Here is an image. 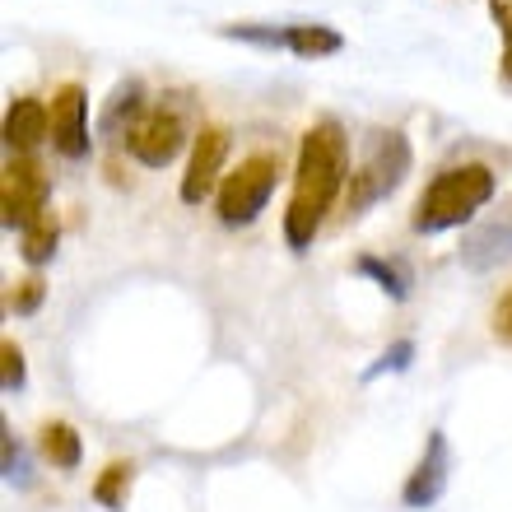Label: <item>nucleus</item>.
Here are the masks:
<instances>
[{"label": "nucleus", "instance_id": "nucleus-4", "mask_svg": "<svg viewBox=\"0 0 512 512\" xmlns=\"http://www.w3.org/2000/svg\"><path fill=\"white\" fill-rule=\"evenodd\" d=\"M280 173H284L280 149H252V154H247L233 173H224V182H219V196H215L219 224H229V229L252 224V219L266 210Z\"/></svg>", "mask_w": 512, "mask_h": 512}, {"label": "nucleus", "instance_id": "nucleus-21", "mask_svg": "<svg viewBox=\"0 0 512 512\" xmlns=\"http://www.w3.org/2000/svg\"><path fill=\"white\" fill-rule=\"evenodd\" d=\"M42 298H47V284H42V275H28V280H19L10 289V312H19V317H28V312H38L42 308Z\"/></svg>", "mask_w": 512, "mask_h": 512}, {"label": "nucleus", "instance_id": "nucleus-12", "mask_svg": "<svg viewBox=\"0 0 512 512\" xmlns=\"http://www.w3.org/2000/svg\"><path fill=\"white\" fill-rule=\"evenodd\" d=\"M145 84L140 80H122L117 89L108 94V103H103V117H98V135L108 140V145H117V140H131V131L140 126V117H145Z\"/></svg>", "mask_w": 512, "mask_h": 512}, {"label": "nucleus", "instance_id": "nucleus-16", "mask_svg": "<svg viewBox=\"0 0 512 512\" xmlns=\"http://www.w3.org/2000/svg\"><path fill=\"white\" fill-rule=\"evenodd\" d=\"M56 243H61V219H56V210H47L42 219H33L24 229V243H19V252H24L28 266H47L56 256Z\"/></svg>", "mask_w": 512, "mask_h": 512}, {"label": "nucleus", "instance_id": "nucleus-10", "mask_svg": "<svg viewBox=\"0 0 512 512\" xmlns=\"http://www.w3.org/2000/svg\"><path fill=\"white\" fill-rule=\"evenodd\" d=\"M447 480H452V447H447L443 429H433L429 443H424V457L415 461V471L401 489L405 508H433L447 494Z\"/></svg>", "mask_w": 512, "mask_h": 512}, {"label": "nucleus", "instance_id": "nucleus-13", "mask_svg": "<svg viewBox=\"0 0 512 512\" xmlns=\"http://www.w3.org/2000/svg\"><path fill=\"white\" fill-rule=\"evenodd\" d=\"M38 447L56 471H75V466L84 461L80 433H75V424H66V419H47V424L38 429Z\"/></svg>", "mask_w": 512, "mask_h": 512}, {"label": "nucleus", "instance_id": "nucleus-19", "mask_svg": "<svg viewBox=\"0 0 512 512\" xmlns=\"http://www.w3.org/2000/svg\"><path fill=\"white\" fill-rule=\"evenodd\" d=\"M224 38L233 42H252V47H266V52H280L284 38H289V28H275V24H229L219 28Z\"/></svg>", "mask_w": 512, "mask_h": 512}, {"label": "nucleus", "instance_id": "nucleus-9", "mask_svg": "<svg viewBox=\"0 0 512 512\" xmlns=\"http://www.w3.org/2000/svg\"><path fill=\"white\" fill-rule=\"evenodd\" d=\"M89 94L84 84L66 80L52 94V149L61 159H84L89 154Z\"/></svg>", "mask_w": 512, "mask_h": 512}, {"label": "nucleus", "instance_id": "nucleus-8", "mask_svg": "<svg viewBox=\"0 0 512 512\" xmlns=\"http://www.w3.org/2000/svg\"><path fill=\"white\" fill-rule=\"evenodd\" d=\"M461 266L475 270V275H485V270H499L503 261H512V196L494 210L489 219H480L457 247Z\"/></svg>", "mask_w": 512, "mask_h": 512}, {"label": "nucleus", "instance_id": "nucleus-3", "mask_svg": "<svg viewBox=\"0 0 512 512\" xmlns=\"http://www.w3.org/2000/svg\"><path fill=\"white\" fill-rule=\"evenodd\" d=\"M410 168H415L410 135L396 131V126L373 131L364 145V159H359V168H354L350 182H345V215H364V210H373L378 201L396 196L401 182L410 177Z\"/></svg>", "mask_w": 512, "mask_h": 512}, {"label": "nucleus", "instance_id": "nucleus-22", "mask_svg": "<svg viewBox=\"0 0 512 512\" xmlns=\"http://www.w3.org/2000/svg\"><path fill=\"white\" fill-rule=\"evenodd\" d=\"M0 466H5V485H28V457H24V447L14 443V433L5 429V438H0Z\"/></svg>", "mask_w": 512, "mask_h": 512}, {"label": "nucleus", "instance_id": "nucleus-14", "mask_svg": "<svg viewBox=\"0 0 512 512\" xmlns=\"http://www.w3.org/2000/svg\"><path fill=\"white\" fill-rule=\"evenodd\" d=\"M345 47L331 24H289V38H284V52H294L298 61H322V56H336Z\"/></svg>", "mask_w": 512, "mask_h": 512}, {"label": "nucleus", "instance_id": "nucleus-1", "mask_svg": "<svg viewBox=\"0 0 512 512\" xmlns=\"http://www.w3.org/2000/svg\"><path fill=\"white\" fill-rule=\"evenodd\" d=\"M350 135L336 117H317L298 140L294 163V191H289V210H284V243L294 252H308L312 238L322 233L326 215L345 201V182H350Z\"/></svg>", "mask_w": 512, "mask_h": 512}, {"label": "nucleus", "instance_id": "nucleus-20", "mask_svg": "<svg viewBox=\"0 0 512 512\" xmlns=\"http://www.w3.org/2000/svg\"><path fill=\"white\" fill-rule=\"evenodd\" d=\"M24 382H28L24 350H19L14 340H5V345H0V387L14 396V391H24Z\"/></svg>", "mask_w": 512, "mask_h": 512}, {"label": "nucleus", "instance_id": "nucleus-2", "mask_svg": "<svg viewBox=\"0 0 512 512\" xmlns=\"http://www.w3.org/2000/svg\"><path fill=\"white\" fill-rule=\"evenodd\" d=\"M494 191H499V177L489 163H452L443 173L433 177L424 196L415 201V215H410V229L433 238V233H447V229H461V224H471L489 201H494Z\"/></svg>", "mask_w": 512, "mask_h": 512}, {"label": "nucleus", "instance_id": "nucleus-7", "mask_svg": "<svg viewBox=\"0 0 512 512\" xmlns=\"http://www.w3.org/2000/svg\"><path fill=\"white\" fill-rule=\"evenodd\" d=\"M229 131L224 126H201L196 140H191V159H187V173H182V187L177 196L187 205H201L210 196H219V182H224V163H229Z\"/></svg>", "mask_w": 512, "mask_h": 512}, {"label": "nucleus", "instance_id": "nucleus-11", "mask_svg": "<svg viewBox=\"0 0 512 512\" xmlns=\"http://www.w3.org/2000/svg\"><path fill=\"white\" fill-rule=\"evenodd\" d=\"M42 140H52V108L42 98H14L5 108V145H10V154H33Z\"/></svg>", "mask_w": 512, "mask_h": 512}, {"label": "nucleus", "instance_id": "nucleus-15", "mask_svg": "<svg viewBox=\"0 0 512 512\" xmlns=\"http://www.w3.org/2000/svg\"><path fill=\"white\" fill-rule=\"evenodd\" d=\"M354 270H359V275H368V280L378 284L387 298H396V303H405V298H410V284H415V280H410V270H405L401 261H387V256L364 252L359 261H354Z\"/></svg>", "mask_w": 512, "mask_h": 512}, {"label": "nucleus", "instance_id": "nucleus-17", "mask_svg": "<svg viewBox=\"0 0 512 512\" xmlns=\"http://www.w3.org/2000/svg\"><path fill=\"white\" fill-rule=\"evenodd\" d=\"M131 485H135V466L131 461H108L103 475L94 480V503H103L108 512H122L126 499H131Z\"/></svg>", "mask_w": 512, "mask_h": 512}, {"label": "nucleus", "instance_id": "nucleus-6", "mask_svg": "<svg viewBox=\"0 0 512 512\" xmlns=\"http://www.w3.org/2000/svg\"><path fill=\"white\" fill-rule=\"evenodd\" d=\"M187 117H182V108L177 103H159V108H149L145 117H140V126L131 131V140H126V149H131L135 163H145V168H168V163L182 154V145H187Z\"/></svg>", "mask_w": 512, "mask_h": 512}, {"label": "nucleus", "instance_id": "nucleus-5", "mask_svg": "<svg viewBox=\"0 0 512 512\" xmlns=\"http://www.w3.org/2000/svg\"><path fill=\"white\" fill-rule=\"evenodd\" d=\"M52 182L42 173V163L33 154H14L5 163V173H0V219H5V229H19L24 233L33 219H42L52 205Z\"/></svg>", "mask_w": 512, "mask_h": 512}, {"label": "nucleus", "instance_id": "nucleus-18", "mask_svg": "<svg viewBox=\"0 0 512 512\" xmlns=\"http://www.w3.org/2000/svg\"><path fill=\"white\" fill-rule=\"evenodd\" d=\"M494 24H499V38H503V56H499V84L512 94V0H485Z\"/></svg>", "mask_w": 512, "mask_h": 512}, {"label": "nucleus", "instance_id": "nucleus-23", "mask_svg": "<svg viewBox=\"0 0 512 512\" xmlns=\"http://www.w3.org/2000/svg\"><path fill=\"white\" fill-rule=\"evenodd\" d=\"M410 359H415V345H410V340H396V345L382 354L378 364L364 373V382H378L382 373H405V368H410Z\"/></svg>", "mask_w": 512, "mask_h": 512}, {"label": "nucleus", "instance_id": "nucleus-24", "mask_svg": "<svg viewBox=\"0 0 512 512\" xmlns=\"http://www.w3.org/2000/svg\"><path fill=\"white\" fill-rule=\"evenodd\" d=\"M494 340L512 350V289L499 298V303H494Z\"/></svg>", "mask_w": 512, "mask_h": 512}]
</instances>
